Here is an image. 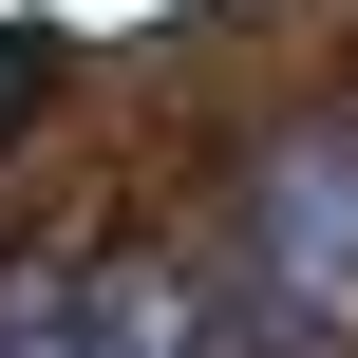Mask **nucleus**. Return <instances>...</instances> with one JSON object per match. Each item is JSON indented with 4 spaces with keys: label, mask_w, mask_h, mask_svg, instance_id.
Listing matches in <instances>:
<instances>
[{
    "label": "nucleus",
    "mask_w": 358,
    "mask_h": 358,
    "mask_svg": "<svg viewBox=\"0 0 358 358\" xmlns=\"http://www.w3.org/2000/svg\"><path fill=\"white\" fill-rule=\"evenodd\" d=\"M227 264H245V302L283 321V358H358V132H302V151L245 189Z\"/></svg>",
    "instance_id": "1"
}]
</instances>
